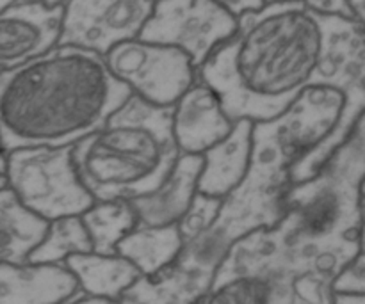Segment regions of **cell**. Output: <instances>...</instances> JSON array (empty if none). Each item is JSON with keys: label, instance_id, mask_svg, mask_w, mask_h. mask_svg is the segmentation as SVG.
Returning <instances> with one entry per match:
<instances>
[{"label": "cell", "instance_id": "6da1fadb", "mask_svg": "<svg viewBox=\"0 0 365 304\" xmlns=\"http://www.w3.org/2000/svg\"><path fill=\"white\" fill-rule=\"evenodd\" d=\"M364 78L309 85L280 116L253 121L252 155L242 180L223 196L216 219L184 242L171 263L141 276L120 303H200L228 249L280 219L285 189L312 177L364 116Z\"/></svg>", "mask_w": 365, "mask_h": 304}, {"label": "cell", "instance_id": "7a4b0ae2", "mask_svg": "<svg viewBox=\"0 0 365 304\" xmlns=\"http://www.w3.org/2000/svg\"><path fill=\"white\" fill-rule=\"evenodd\" d=\"M364 169L362 116L312 177L289 184L273 226L252 231L228 249L210 287L252 278L266 283L274 304H331V280L364 251Z\"/></svg>", "mask_w": 365, "mask_h": 304}, {"label": "cell", "instance_id": "3957f363", "mask_svg": "<svg viewBox=\"0 0 365 304\" xmlns=\"http://www.w3.org/2000/svg\"><path fill=\"white\" fill-rule=\"evenodd\" d=\"M362 21L298 0H273L237 16L230 38L196 68L232 121L284 114L309 85L365 78Z\"/></svg>", "mask_w": 365, "mask_h": 304}, {"label": "cell", "instance_id": "277c9868", "mask_svg": "<svg viewBox=\"0 0 365 304\" xmlns=\"http://www.w3.org/2000/svg\"><path fill=\"white\" fill-rule=\"evenodd\" d=\"M130 95L103 56L56 45L0 70V141L6 153L75 145L102 127Z\"/></svg>", "mask_w": 365, "mask_h": 304}, {"label": "cell", "instance_id": "5b68a950", "mask_svg": "<svg viewBox=\"0 0 365 304\" xmlns=\"http://www.w3.org/2000/svg\"><path fill=\"white\" fill-rule=\"evenodd\" d=\"M75 169L95 199H132L152 192L180 155L171 107L130 95L106 123L71 150Z\"/></svg>", "mask_w": 365, "mask_h": 304}, {"label": "cell", "instance_id": "8992f818", "mask_svg": "<svg viewBox=\"0 0 365 304\" xmlns=\"http://www.w3.org/2000/svg\"><path fill=\"white\" fill-rule=\"evenodd\" d=\"M71 150L73 145L7 152L6 185L25 209L45 221L81 216L95 203L78 178Z\"/></svg>", "mask_w": 365, "mask_h": 304}, {"label": "cell", "instance_id": "52a82bcc", "mask_svg": "<svg viewBox=\"0 0 365 304\" xmlns=\"http://www.w3.org/2000/svg\"><path fill=\"white\" fill-rule=\"evenodd\" d=\"M103 59L132 95L152 105L171 107L196 80V68L187 53L141 38L120 43Z\"/></svg>", "mask_w": 365, "mask_h": 304}, {"label": "cell", "instance_id": "ba28073f", "mask_svg": "<svg viewBox=\"0 0 365 304\" xmlns=\"http://www.w3.org/2000/svg\"><path fill=\"white\" fill-rule=\"evenodd\" d=\"M235 27L237 18L220 0H155L138 38L180 48L198 68Z\"/></svg>", "mask_w": 365, "mask_h": 304}, {"label": "cell", "instance_id": "9c48e42d", "mask_svg": "<svg viewBox=\"0 0 365 304\" xmlns=\"http://www.w3.org/2000/svg\"><path fill=\"white\" fill-rule=\"evenodd\" d=\"M155 0H68L63 6L57 45H71L106 56L138 38Z\"/></svg>", "mask_w": 365, "mask_h": 304}, {"label": "cell", "instance_id": "30bf717a", "mask_svg": "<svg viewBox=\"0 0 365 304\" xmlns=\"http://www.w3.org/2000/svg\"><path fill=\"white\" fill-rule=\"evenodd\" d=\"M63 6L14 0L0 9V70L27 63L57 45Z\"/></svg>", "mask_w": 365, "mask_h": 304}, {"label": "cell", "instance_id": "8fae6325", "mask_svg": "<svg viewBox=\"0 0 365 304\" xmlns=\"http://www.w3.org/2000/svg\"><path fill=\"white\" fill-rule=\"evenodd\" d=\"M212 88L195 80L171 105V134L180 153H203L232 130Z\"/></svg>", "mask_w": 365, "mask_h": 304}, {"label": "cell", "instance_id": "7c38bea8", "mask_svg": "<svg viewBox=\"0 0 365 304\" xmlns=\"http://www.w3.org/2000/svg\"><path fill=\"white\" fill-rule=\"evenodd\" d=\"M77 288L64 263L0 262V304L68 303Z\"/></svg>", "mask_w": 365, "mask_h": 304}, {"label": "cell", "instance_id": "4fadbf2b", "mask_svg": "<svg viewBox=\"0 0 365 304\" xmlns=\"http://www.w3.org/2000/svg\"><path fill=\"white\" fill-rule=\"evenodd\" d=\"M202 164V153H180L166 178L152 192L128 199L138 224L164 226L177 223L195 196Z\"/></svg>", "mask_w": 365, "mask_h": 304}, {"label": "cell", "instance_id": "5bb4252c", "mask_svg": "<svg viewBox=\"0 0 365 304\" xmlns=\"http://www.w3.org/2000/svg\"><path fill=\"white\" fill-rule=\"evenodd\" d=\"M252 120H235L232 130L202 153L203 164L196 191L223 198L242 180L252 155Z\"/></svg>", "mask_w": 365, "mask_h": 304}, {"label": "cell", "instance_id": "9a60e30c", "mask_svg": "<svg viewBox=\"0 0 365 304\" xmlns=\"http://www.w3.org/2000/svg\"><path fill=\"white\" fill-rule=\"evenodd\" d=\"M63 263L81 290L107 303L120 301L121 294L141 278L138 267L118 253H73Z\"/></svg>", "mask_w": 365, "mask_h": 304}, {"label": "cell", "instance_id": "2e32d148", "mask_svg": "<svg viewBox=\"0 0 365 304\" xmlns=\"http://www.w3.org/2000/svg\"><path fill=\"white\" fill-rule=\"evenodd\" d=\"M182 246L177 223L164 226L135 224L118 242L116 253L134 263L141 276H152L173 262Z\"/></svg>", "mask_w": 365, "mask_h": 304}, {"label": "cell", "instance_id": "e0dca14e", "mask_svg": "<svg viewBox=\"0 0 365 304\" xmlns=\"http://www.w3.org/2000/svg\"><path fill=\"white\" fill-rule=\"evenodd\" d=\"M48 221L25 209L9 187L0 189V262H25Z\"/></svg>", "mask_w": 365, "mask_h": 304}, {"label": "cell", "instance_id": "ac0fdd59", "mask_svg": "<svg viewBox=\"0 0 365 304\" xmlns=\"http://www.w3.org/2000/svg\"><path fill=\"white\" fill-rule=\"evenodd\" d=\"M81 219L96 253H116L118 242L138 224V216L128 199H95L81 214Z\"/></svg>", "mask_w": 365, "mask_h": 304}, {"label": "cell", "instance_id": "d6986e66", "mask_svg": "<svg viewBox=\"0 0 365 304\" xmlns=\"http://www.w3.org/2000/svg\"><path fill=\"white\" fill-rule=\"evenodd\" d=\"M88 251H93V244L81 216H63L48 221L45 235L29 253L27 262L63 263L73 253Z\"/></svg>", "mask_w": 365, "mask_h": 304}, {"label": "cell", "instance_id": "ffe728a7", "mask_svg": "<svg viewBox=\"0 0 365 304\" xmlns=\"http://www.w3.org/2000/svg\"><path fill=\"white\" fill-rule=\"evenodd\" d=\"M221 201H223V198H220V196H209L198 191L195 192L185 212L177 221L182 242L198 237L200 234H203L212 224V221L216 219L217 212L221 209Z\"/></svg>", "mask_w": 365, "mask_h": 304}, {"label": "cell", "instance_id": "44dd1931", "mask_svg": "<svg viewBox=\"0 0 365 304\" xmlns=\"http://www.w3.org/2000/svg\"><path fill=\"white\" fill-rule=\"evenodd\" d=\"M330 294H365V255L360 251L330 283Z\"/></svg>", "mask_w": 365, "mask_h": 304}, {"label": "cell", "instance_id": "7402d4cb", "mask_svg": "<svg viewBox=\"0 0 365 304\" xmlns=\"http://www.w3.org/2000/svg\"><path fill=\"white\" fill-rule=\"evenodd\" d=\"M266 2H273V0H266ZM298 2L307 4V6L314 7L317 11H323V13L342 14V16L351 18L348 11V0H298Z\"/></svg>", "mask_w": 365, "mask_h": 304}, {"label": "cell", "instance_id": "603a6c76", "mask_svg": "<svg viewBox=\"0 0 365 304\" xmlns=\"http://www.w3.org/2000/svg\"><path fill=\"white\" fill-rule=\"evenodd\" d=\"M221 6L227 7L235 18L241 16L245 13H252V11H259L264 7L266 0H220Z\"/></svg>", "mask_w": 365, "mask_h": 304}, {"label": "cell", "instance_id": "cb8c5ba5", "mask_svg": "<svg viewBox=\"0 0 365 304\" xmlns=\"http://www.w3.org/2000/svg\"><path fill=\"white\" fill-rule=\"evenodd\" d=\"M349 16L356 21H365V0H348Z\"/></svg>", "mask_w": 365, "mask_h": 304}, {"label": "cell", "instance_id": "d4e9b609", "mask_svg": "<svg viewBox=\"0 0 365 304\" xmlns=\"http://www.w3.org/2000/svg\"><path fill=\"white\" fill-rule=\"evenodd\" d=\"M365 304V294H334L331 304Z\"/></svg>", "mask_w": 365, "mask_h": 304}, {"label": "cell", "instance_id": "484cf974", "mask_svg": "<svg viewBox=\"0 0 365 304\" xmlns=\"http://www.w3.org/2000/svg\"><path fill=\"white\" fill-rule=\"evenodd\" d=\"M6 157H7V153H6V150H4L2 141H0V173L2 174H4V171H6Z\"/></svg>", "mask_w": 365, "mask_h": 304}, {"label": "cell", "instance_id": "4316f807", "mask_svg": "<svg viewBox=\"0 0 365 304\" xmlns=\"http://www.w3.org/2000/svg\"><path fill=\"white\" fill-rule=\"evenodd\" d=\"M32 2H41L45 4V6H64V4L68 2V0H32Z\"/></svg>", "mask_w": 365, "mask_h": 304}, {"label": "cell", "instance_id": "83f0119b", "mask_svg": "<svg viewBox=\"0 0 365 304\" xmlns=\"http://www.w3.org/2000/svg\"><path fill=\"white\" fill-rule=\"evenodd\" d=\"M14 0H0V9H4L6 6H9V4H13Z\"/></svg>", "mask_w": 365, "mask_h": 304}, {"label": "cell", "instance_id": "f1b7e54d", "mask_svg": "<svg viewBox=\"0 0 365 304\" xmlns=\"http://www.w3.org/2000/svg\"><path fill=\"white\" fill-rule=\"evenodd\" d=\"M2 187H6V177L0 173V189H2Z\"/></svg>", "mask_w": 365, "mask_h": 304}]
</instances>
